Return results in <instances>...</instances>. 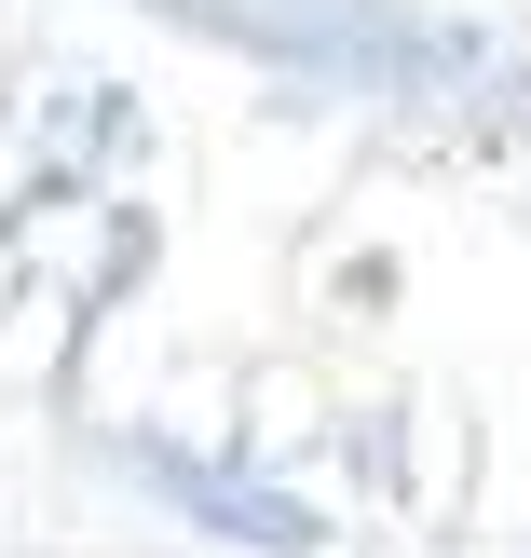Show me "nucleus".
<instances>
[{"label": "nucleus", "mask_w": 531, "mask_h": 558, "mask_svg": "<svg viewBox=\"0 0 531 558\" xmlns=\"http://www.w3.org/2000/svg\"><path fill=\"white\" fill-rule=\"evenodd\" d=\"M191 27L273 54L300 82H354V96H450V109H531V69L505 41H478L463 14L423 0H178Z\"/></svg>", "instance_id": "obj_1"}, {"label": "nucleus", "mask_w": 531, "mask_h": 558, "mask_svg": "<svg viewBox=\"0 0 531 558\" xmlns=\"http://www.w3.org/2000/svg\"><path fill=\"white\" fill-rule=\"evenodd\" d=\"M123 463L164 490V505H191L205 532H232V545H273V558H314L327 545V518L300 505V490H260V477H232V463H191V450H123Z\"/></svg>", "instance_id": "obj_2"}]
</instances>
